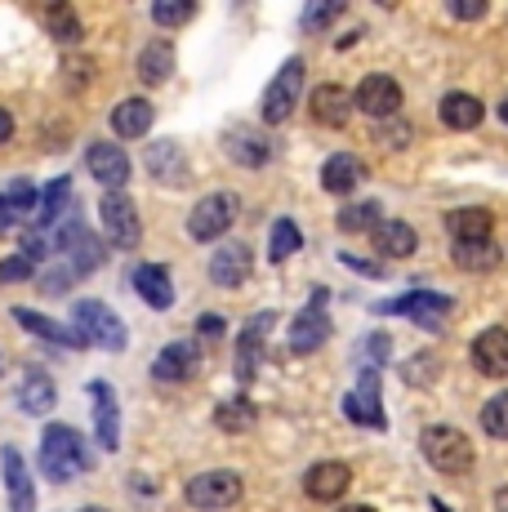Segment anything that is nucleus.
I'll return each instance as SVG.
<instances>
[{
    "label": "nucleus",
    "instance_id": "nucleus-1",
    "mask_svg": "<svg viewBox=\"0 0 508 512\" xmlns=\"http://www.w3.org/2000/svg\"><path fill=\"white\" fill-rule=\"evenodd\" d=\"M41 468L50 481H72L76 472L90 468L81 432L67 428V423H50V428H45V441H41Z\"/></svg>",
    "mask_w": 508,
    "mask_h": 512
},
{
    "label": "nucleus",
    "instance_id": "nucleus-2",
    "mask_svg": "<svg viewBox=\"0 0 508 512\" xmlns=\"http://www.w3.org/2000/svg\"><path fill=\"white\" fill-rule=\"evenodd\" d=\"M419 450H424L428 464H433L437 472H446V477H459V472L473 468V441H468L459 428H446V423H433V428H424V437H419Z\"/></svg>",
    "mask_w": 508,
    "mask_h": 512
},
{
    "label": "nucleus",
    "instance_id": "nucleus-3",
    "mask_svg": "<svg viewBox=\"0 0 508 512\" xmlns=\"http://www.w3.org/2000/svg\"><path fill=\"white\" fill-rule=\"evenodd\" d=\"M76 334H81L85 343H94V348H103V352H121L125 343H130V334H125L121 326V317H116L112 308H103L99 299H85V303H76Z\"/></svg>",
    "mask_w": 508,
    "mask_h": 512
},
{
    "label": "nucleus",
    "instance_id": "nucleus-4",
    "mask_svg": "<svg viewBox=\"0 0 508 512\" xmlns=\"http://www.w3.org/2000/svg\"><path fill=\"white\" fill-rule=\"evenodd\" d=\"M299 90H304V58H290V63L272 76L268 90H263V103H259L263 125L290 121V112H295V103H299Z\"/></svg>",
    "mask_w": 508,
    "mask_h": 512
},
{
    "label": "nucleus",
    "instance_id": "nucleus-5",
    "mask_svg": "<svg viewBox=\"0 0 508 512\" xmlns=\"http://www.w3.org/2000/svg\"><path fill=\"white\" fill-rule=\"evenodd\" d=\"M232 223H237V196H232V192L201 196V201L192 205V214H188L192 241H219V236L228 232Z\"/></svg>",
    "mask_w": 508,
    "mask_h": 512
},
{
    "label": "nucleus",
    "instance_id": "nucleus-6",
    "mask_svg": "<svg viewBox=\"0 0 508 512\" xmlns=\"http://www.w3.org/2000/svg\"><path fill=\"white\" fill-rule=\"evenodd\" d=\"M241 477L237 472H201V477L188 481L183 499H188L197 512H214V508H232L241 499Z\"/></svg>",
    "mask_w": 508,
    "mask_h": 512
},
{
    "label": "nucleus",
    "instance_id": "nucleus-7",
    "mask_svg": "<svg viewBox=\"0 0 508 512\" xmlns=\"http://www.w3.org/2000/svg\"><path fill=\"white\" fill-rule=\"evenodd\" d=\"M99 214H103L107 241H112L116 250H134V245H139L143 223H139V210H134V201L125 192H107L103 205H99Z\"/></svg>",
    "mask_w": 508,
    "mask_h": 512
},
{
    "label": "nucleus",
    "instance_id": "nucleus-8",
    "mask_svg": "<svg viewBox=\"0 0 508 512\" xmlns=\"http://www.w3.org/2000/svg\"><path fill=\"white\" fill-rule=\"evenodd\" d=\"M379 312H397V317H410L415 326L437 330L442 317L451 312V299H446V294H433V290H410V294H402V299L379 303Z\"/></svg>",
    "mask_w": 508,
    "mask_h": 512
},
{
    "label": "nucleus",
    "instance_id": "nucleus-9",
    "mask_svg": "<svg viewBox=\"0 0 508 512\" xmlns=\"http://www.w3.org/2000/svg\"><path fill=\"white\" fill-rule=\"evenodd\" d=\"M58 245L67 250V268H72V272H94L103 263V241L85 228L76 214L63 223V228H58Z\"/></svg>",
    "mask_w": 508,
    "mask_h": 512
},
{
    "label": "nucleus",
    "instance_id": "nucleus-10",
    "mask_svg": "<svg viewBox=\"0 0 508 512\" xmlns=\"http://www.w3.org/2000/svg\"><path fill=\"white\" fill-rule=\"evenodd\" d=\"M326 290H317L312 294V303L304 312H299L295 321H290V334H286V348L290 352H317L321 343H326V334H330V321H326Z\"/></svg>",
    "mask_w": 508,
    "mask_h": 512
},
{
    "label": "nucleus",
    "instance_id": "nucleus-11",
    "mask_svg": "<svg viewBox=\"0 0 508 512\" xmlns=\"http://www.w3.org/2000/svg\"><path fill=\"white\" fill-rule=\"evenodd\" d=\"M143 165H148V174L156 183L165 187H183L188 183V156H183V147L174 139H156L148 143V152H143Z\"/></svg>",
    "mask_w": 508,
    "mask_h": 512
},
{
    "label": "nucleus",
    "instance_id": "nucleus-12",
    "mask_svg": "<svg viewBox=\"0 0 508 512\" xmlns=\"http://www.w3.org/2000/svg\"><path fill=\"white\" fill-rule=\"evenodd\" d=\"M344 415L361 423V428H384V401H379V374L375 370H366L361 374V383L353 392L344 397Z\"/></svg>",
    "mask_w": 508,
    "mask_h": 512
},
{
    "label": "nucleus",
    "instance_id": "nucleus-13",
    "mask_svg": "<svg viewBox=\"0 0 508 512\" xmlns=\"http://www.w3.org/2000/svg\"><path fill=\"white\" fill-rule=\"evenodd\" d=\"M250 272H254L250 245L228 241V245H219V250H214V259H210V281L214 285H223V290H237V285H246Z\"/></svg>",
    "mask_w": 508,
    "mask_h": 512
},
{
    "label": "nucleus",
    "instance_id": "nucleus-14",
    "mask_svg": "<svg viewBox=\"0 0 508 512\" xmlns=\"http://www.w3.org/2000/svg\"><path fill=\"white\" fill-rule=\"evenodd\" d=\"M272 326H277V312H259V317H254L250 326L241 330V339H237V379H241V383H250L254 370H259L263 343H268Z\"/></svg>",
    "mask_w": 508,
    "mask_h": 512
},
{
    "label": "nucleus",
    "instance_id": "nucleus-15",
    "mask_svg": "<svg viewBox=\"0 0 508 512\" xmlns=\"http://www.w3.org/2000/svg\"><path fill=\"white\" fill-rule=\"evenodd\" d=\"M353 107H361L366 116H393L397 107H402V85L393 81V76H366V81L357 85V94H353Z\"/></svg>",
    "mask_w": 508,
    "mask_h": 512
},
{
    "label": "nucleus",
    "instance_id": "nucleus-16",
    "mask_svg": "<svg viewBox=\"0 0 508 512\" xmlns=\"http://www.w3.org/2000/svg\"><path fill=\"white\" fill-rule=\"evenodd\" d=\"M223 152H228L237 165H246V170H259V165H268V156H272V139L263 130H254V125H232L228 139H223Z\"/></svg>",
    "mask_w": 508,
    "mask_h": 512
},
{
    "label": "nucleus",
    "instance_id": "nucleus-17",
    "mask_svg": "<svg viewBox=\"0 0 508 512\" xmlns=\"http://www.w3.org/2000/svg\"><path fill=\"white\" fill-rule=\"evenodd\" d=\"M85 165H90V174L107 187V192H121V187L130 183V156H125L116 143H94L90 152H85Z\"/></svg>",
    "mask_w": 508,
    "mask_h": 512
},
{
    "label": "nucleus",
    "instance_id": "nucleus-18",
    "mask_svg": "<svg viewBox=\"0 0 508 512\" xmlns=\"http://www.w3.org/2000/svg\"><path fill=\"white\" fill-rule=\"evenodd\" d=\"M90 397H94V432H99V446L116 450L121 446V410H116V397L103 379L90 383Z\"/></svg>",
    "mask_w": 508,
    "mask_h": 512
},
{
    "label": "nucleus",
    "instance_id": "nucleus-19",
    "mask_svg": "<svg viewBox=\"0 0 508 512\" xmlns=\"http://www.w3.org/2000/svg\"><path fill=\"white\" fill-rule=\"evenodd\" d=\"M348 481H353V472H348V464H339V459H326V464H312L308 477H304V490L308 499H339L348 490Z\"/></svg>",
    "mask_w": 508,
    "mask_h": 512
},
{
    "label": "nucleus",
    "instance_id": "nucleus-20",
    "mask_svg": "<svg viewBox=\"0 0 508 512\" xmlns=\"http://www.w3.org/2000/svg\"><path fill=\"white\" fill-rule=\"evenodd\" d=\"M473 366L486 379H504L508 374V334L504 330H482L473 339Z\"/></svg>",
    "mask_w": 508,
    "mask_h": 512
},
{
    "label": "nucleus",
    "instance_id": "nucleus-21",
    "mask_svg": "<svg viewBox=\"0 0 508 512\" xmlns=\"http://www.w3.org/2000/svg\"><path fill=\"white\" fill-rule=\"evenodd\" d=\"M361 179H366V165H361V156H353V152H335L321 165V187L335 196H348Z\"/></svg>",
    "mask_w": 508,
    "mask_h": 512
},
{
    "label": "nucleus",
    "instance_id": "nucleus-22",
    "mask_svg": "<svg viewBox=\"0 0 508 512\" xmlns=\"http://www.w3.org/2000/svg\"><path fill=\"white\" fill-rule=\"evenodd\" d=\"M0 468H5V486H9V508L14 512H36V495H32V477H27V464L14 446L0 455Z\"/></svg>",
    "mask_w": 508,
    "mask_h": 512
},
{
    "label": "nucleus",
    "instance_id": "nucleus-23",
    "mask_svg": "<svg viewBox=\"0 0 508 512\" xmlns=\"http://www.w3.org/2000/svg\"><path fill=\"white\" fill-rule=\"evenodd\" d=\"M312 116H317V125L344 130L348 116H353V94L339 90V85H321V90H312Z\"/></svg>",
    "mask_w": 508,
    "mask_h": 512
},
{
    "label": "nucleus",
    "instance_id": "nucleus-24",
    "mask_svg": "<svg viewBox=\"0 0 508 512\" xmlns=\"http://www.w3.org/2000/svg\"><path fill=\"white\" fill-rule=\"evenodd\" d=\"M197 370V343H165L161 348V357L152 361V374L161 383H183L188 379V374Z\"/></svg>",
    "mask_w": 508,
    "mask_h": 512
},
{
    "label": "nucleus",
    "instance_id": "nucleus-25",
    "mask_svg": "<svg viewBox=\"0 0 508 512\" xmlns=\"http://www.w3.org/2000/svg\"><path fill=\"white\" fill-rule=\"evenodd\" d=\"M152 103L148 98H125V103L112 107V134L116 139H143L152 130Z\"/></svg>",
    "mask_w": 508,
    "mask_h": 512
},
{
    "label": "nucleus",
    "instance_id": "nucleus-26",
    "mask_svg": "<svg viewBox=\"0 0 508 512\" xmlns=\"http://www.w3.org/2000/svg\"><path fill=\"white\" fill-rule=\"evenodd\" d=\"M491 210H482V205H464V210H451L446 214V232L455 236V245L464 241H491Z\"/></svg>",
    "mask_w": 508,
    "mask_h": 512
},
{
    "label": "nucleus",
    "instance_id": "nucleus-27",
    "mask_svg": "<svg viewBox=\"0 0 508 512\" xmlns=\"http://www.w3.org/2000/svg\"><path fill=\"white\" fill-rule=\"evenodd\" d=\"M370 241H375V250L384 254V259H410V254H415V245H419V236L402 219H384L375 232H370Z\"/></svg>",
    "mask_w": 508,
    "mask_h": 512
},
{
    "label": "nucleus",
    "instance_id": "nucleus-28",
    "mask_svg": "<svg viewBox=\"0 0 508 512\" xmlns=\"http://www.w3.org/2000/svg\"><path fill=\"white\" fill-rule=\"evenodd\" d=\"M134 290H139V299L148 303V308H156V312H165L174 303L170 272L156 268V263H139V268H134Z\"/></svg>",
    "mask_w": 508,
    "mask_h": 512
},
{
    "label": "nucleus",
    "instance_id": "nucleus-29",
    "mask_svg": "<svg viewBox=\"0 0 508 512\" xmlns=\"http://www.w3.org/2000/svg\"><path fill=\"white\" fill-rule=\"evenodd\" d=\"M54 401H58V392H54V379H50V374L27 370V374H23V388H18V406H23L27 415H50Z\"/></svg>",
    "mask_w": 508,
    "mask_h": 512
},
{
    "label": "nucleus",
    "instance_id": "nucleus-30",
    "mask_svg": "<svg viewBox=\"0 0 508 512\" xmlns=\"http://www.w3.org/2000/svg\"><path fill=\"white\" fill-rule=\"evenodd\" d=\"M174 72V45L170 41H148L139 49V81L143 85H165Z\"/></svg>",
    "mask_w": 508,
    "mask_h": 512
},
{
    "label": "nucleus",
    "instance_id": "nucleus-31",
    "mask_svg": "<svg viewBox=\"0 0 508 512\" xmlns=\"http://www.w3.org/2000/svg\"><path fill=\"white\" fill-rule=\"evenodd\" d=\"M14 321H18V326H23L27 334H41V339L63 343V348H85V339H81V334H76V330L58 326V321L41 317V312H32V308H14Z\"/></svg>",
    "mask_w": 508,
    "mask_h": 512
},
{
    "label": "nucleus",
    "instance_id": "nucleus-32",
    "mask_svg": "<svg viewBox=\"0 0 508 512\" xmlns=\"http://www.w3.org/2000/svg\"><path fill=\"white\" fill-rule=\"evenodd\" d=\"M451 259H455V268H464V272H495L504 263V250L495 241H464L451 250Z\"/></svg>",
    "mask_w": 508,
    "mask_h": 512
},
{
    "label": "nucleus",
    "instance_id": "nucleus-33",
    "mask_svg": "<svg viewBox=\"0 0 508 512\" xmlns=\"http://www.w3.org/2000/svg\"><path fill=\"white\" fill-rule=\"evenodd\" d=\"M36 205H41V192H36L27 179H14L5 192H0V228L18 223V214H32Z\"/></svg>",
    "mask_w": 508,
    "mask_h": 512
},
{
    "label": "nucleus",
    "instance_id": "nucleus-34",
    "mask_svg": "<svg viewBox=\"0 0 508 512\" xmlns=\"http://www.w3.org/2000/svg\"><path fill=\"white\" fill-rule=\"evenodd\" d=\"M486 116V107L477 103L473 94H446L442 98V121L451 125V130H477Z\"/></svg>",
    "mask_w": 508,
    "mask_h": 512
},
{
    "label": "nucleus",
    "instance_id": "nucleus-35",
    "mask_svg": "<svg viewBox=\"0 0 508 512\" xmlns=\"http://www.w3.org/2000/svg\"><path fill=\"white\" fill-rule=\"evenodd\" d=\"M41 223H54V219H72L76 214V192H72V179H54L50 187L41 192Z\"/></svg>",
    "mask_w": 508,
    "mask_h": 512
},
{
    "label": "nucleus",
    "instance_id": "nucleus-36",
    "mask_svg": "<svg viewBox=\"0 0 508 512\" xmlns=\"http://www.w3.org/2000/svg\"><path fill=\"white\" fill-rule=\"evenodd\" d=\"M214 423H219L223 432H250L254 428V401L250 397H228L219 401V410H214Z\"/></svg>",
    "mask_w": 508,
    "mask_h": 512
},
{
    "label": "nucleus",
    "instance_id": "nucleus-37",
    "mask_svg": "<svg viewBox=\"0 0 508 512\" xmlns=\"http://www.w3.org/2000/svg\"><path fill=\"white\" fill-rule=\"evenodd\" d=\"M45 27H50V36L58 45H76V41H81V18H76L72 5H50V9H45Z\"/></svg>",
    "mask_w": 508,
    "mask_h": 512
},
{
    "label": "nucleus",
    "instance_id": "nucleus-38",
    "mask_svg": "<svg viewBox=\"0 0 508 512\" xmlns=\"http://www.w3.org/2000/svg\"><path fill=\"white\" fill-rule=\"evenodd\" d=\"M379 201H361V205H344V210H339V232H375L379 223Z\"/></svg>",
    "mask_w": 508,
    "mask_h": 512
},
{
    "label": "nucleus",
    "instance_id": "nucleus-39",
    "mask_svg": "<svg viewBox=\"0 0 508 512\" xmlns=\"http://www.w3.org/2000/svg\"><path fill=\"white\" fill-rule=\"evenodd\" d=\"M299 245H304V232H299L295 223H290V219L272 223V241H268V259H272V263H286L290 254L299 250Z\"/></svg>",
    "mask_w": 508,
    "mask_h": 512
},
{
    "label": "nucleus",
    "instance_id": "nucleus-40",
    "mask_svg": "<svg viewBox=\"0 0 508 512\" xmlns=\"http://www.w3.org/2000/svg\"><path fill=\"white\" fill-rule=\"evenodd\" d=\"M482 428L491 432L495 441H508V392H500V397H491L482 406Z\"/></svg>",
    "mask_w": 508,
    "mask_h": 512
},
{
    "label": "nucleus",
    "instance_id": "nucleus-41",
    "mask_svg": "<svg viewBox=\"0 0 508 512\" xmlns=\"http://www.w3.org/2000/svg\"><path fill=\"white\" fill-rule=\"evenodd\" d=\"M192 14H197V5H192V0H156V5H152V18L161 27H183Z\"/></svg>",
    "mask_w": 508,
    "mask_h": 512
},
{
    "label": "nucleus",
    "instance_id": "nucleus-42",
    "mask_svg": "<svg viewBox=\"0 0 508 512\" xmlns=\"http://www.w3.org/2000/svg\"><path fill=\"white\" fill-rule=\"evenodd\" d=\"M339 14H344V0H330V5H308L304 27H308V32H321V27H330Z\"/></svg>",
    "mask_w": 508,
    "mask_h": 512
},
{
    "label": "nucleus",
    "instance_id": "nucleus-43",
    "mask_svg": "<svg viewBox=\"0 0 508 512\" xmlns=\"http://www.w3.org/2000/svg\"><path fill=\"white\" fill-rule=\"evenodd\" d=\"M32 272H36V263H32V259H23V254H14V259L0 263V285H5V281H27Z\"/></svg>",
    "mask_w": 508,
    "mask_h": 512
},
{
    "label": "nucleus",
    "instance_id": "nucleus-44",
    "mask_svg": "<svg viewBox=\"0 0 508 512\" xmlns=\"http://www.w3.org/2000/svg\"><path fill=\"white\" fill-rule=\"evenodd\" d=\"M197 334H201V339H205V343H219V339H223V334H228V321H223V317H219V312H205V317L197 321Z\"/></svg>",
    "mask_w": 508,
    "mask_h": 512
},
{
    "label": "nucleus",
    "instance_id": "nucleus-45",
    "mask_svg": "<svg viewBox=\"0 0 508 512\" xmlns=\"http://www.w3.org/2000/svg\"><path fill=\"white\" fill-rule=\"evenodd\" d=\"M45 254H50V241H45V232H27L23 236V259L45 263Z\"/></svg>",
    "mask_w": 508,
    "mask_h": 512
},
{
    "label": "nucleus",
    "instance_id": "nucleus-46",
    "mask_svg": "<svg viewBox=\"0 0 508 512\" xmlns=\"http://www.w3.org/2000/svg\"><path fill=\"white\" fill-rule=\"evenodd\" d=\"M406 379H410V383L437 379V361H433V357H424V352H419V361H410V366H406Z\"/></svg>",
    "mask_w": 508,
    "mask_h": 512
},
{
    "label": "nucleus",
    "instance_id": "nucleus-47",
    "mask_svg": "<svg viewBox=\"0 0 508 512\" xmlns=\"http://www.w3.org/2000/svg\"><path fill=\"white\" fill-rule=\"evenodd\" d=\"M451 14L455 18H482L486 14V0H451Z\"/></svg>",
    "mask_w": 508,
    "mask_h": 512
},
{
    "label": "nucleus",
    "instance_id": "nucleus-48",
    "mask_svg": "<svg viewBox=\"0 0 508 512\" xmlns=\"http://www.w3.org/2000/svg\"><path fill=\"white\" fill-rule=\"evenodd\" d=\"M67 277H72V272H50V277H45V294H63Z\"/></svg>",
    "mask_w": 508,
    "mask_h": 512
},
{
    "label": "nucleus",
    "instance_id": "nucleus-49",
    "mask_svg": "<svg viewBox=\"0 0 508 512\" xmlns=\"http://www.w3.org/2000/svg\"><path fill=\"white\" fill-rule=\"evenodd\" d=\"M344 263L348 268H357V272H366V277H379V263H370V259H353V254H344Z\"/></svg>",
    "mask_w": 508,
    "mask_h": 512
},
{
    "label": "nucleus",
    "instance_id": "nucleus-50",
    "mask_svg": "<svg viewBox=\"0 0 508 512\" xmlns=\"http://www.w3.org/2000/svg\"><path fill=\"white\" fill-rule=\"evenodd\" d=\"M9 139H14V116L0 107V143H9Z\"/></svg>",
    "mask_w": 508,
    "mask_h": 512
},
{
    "label": "nucleus",
    "instance_id": "nucleus-51",
    "mask_svg": "<svg viewBox=\"0 0 508 512\" xmlns=\"http://www.w3.org/2000/svg\"><path fill=\"white\" fill-rule=\"evenodd\" d=\"M339 512H375V508H366V504H353V508H339Z\"/></svg>",
    "mask_w": 508,
    "mask_h": 512
},
{
    "label": "nucleus",
    "instance_id": "nucleus-52",
    "mask_svg": "<svg viewBox=\"0 0 508 512\" xmlns=\"http://www.w3.org/2000/svg\"><path fill=\"white\" fill-rule=\"evenodd\" d=\"M500 121L508 125V98H504V103H500Z\"/></svg>",
    "mask_w": 508,
    "mask_h": 512
},
{
    "label": "nucleus",
    "instance_id": "nucleus-53",
    "mask_svg": "<svg viewBox=\"0 0 508 512\" xmlns=\"http://www.w3.org/2000/svg\"><path fill=\"white\" fill-rule=\"evenodd\" d=\"M85 512H103V508H85Z\"/></svg>",
    "mask_w": 508,
    "mask_h": 512
},
{
    "label": "nucleus",
    "instance_id": "nucleus-54",
    "mask_svg": "<svg viewBox=\"0 0 508 512\" xmlns=\"http://www.w3.org/2000/svg\"><path fill=\"white\" fill-rule=\"evenodd\" d=\"M0 366H5V361H0Z\"/></svg>",
    "mask_w": 508,
    "mask_h": 512
}]
</instances>
